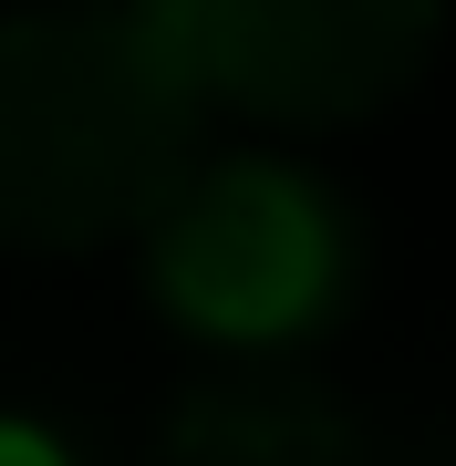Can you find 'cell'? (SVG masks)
Instances as JSON below:
<instances>
[{
  "label": "cell",
  "instance_id": "obj_4",
  "mask_svg": "<svg viewBox=\"0 0 456 466\" xmlns=\"http://www.w3.org/2000/svg\"><path fill=\"white\" fill-rule=\"evenodd\" d=\"M146 466H373V446L311 373L238 363L167 404Z\"/></svg>",
  "mask_w": 456,
  "mask_h": 466
},
{
  "label": "cell",
  "instance_id": "obj_5",
  "mask_svg": "<svg viewBox=\"0 0 456 466\" xmlns=\"http://www.w3.org/2000/svg\"><path fill=\"white\" fill-rule=\"evenodd\" d=\"M0 466H73V456L52 446L42 425H0Z\"/></svg>",
  "mask_w": 456,
  "mask_h": 466
},
{
  "label": "cell",
  "instance_id": "obj_1",
  "mask_svg": "<svg viewBox=\"0 0 456 466\" xmlns=\"http://www.w3.org/2000/svg\"><path fill=\"white\" fill-rule=\"evenodd\" d=\"M198 156V94L125 11L0 21V249H104L156 228Z\"/></svg>",
  "mask_w": 456,
  "mask_h": 466
},
{
  "label": "cell",
  "instance_id": "obj_3",
  "mask_svg": "<svg viewBox=\"0 0 456 466\" xmlns=\"http://www.w3.org/2000/svg\"><path fill=\"white\" fill-rule=\"evenodd\" d=\"M146 280L198 342L270 352L311 332L342 290V228L311 177L280 156H228V167H187V187L146 228Z\"/></svg>",
  "mask_w": 456,
  "mask_h": 466
},
{
  "label": "cell",
  "instance_id": "obj_2",
  "mask_svg": "<svg viewBox=\"0 0 456 466\" xmlns=\"http://www.w3.org/2000/svg\"><path fill=\"white\" fill-rule=\"evenodd\" d=\"M136 21L167 42L198 104L280 135H332L384 115L436 63L446 0H136Z\"/></svg>",
  "mask_w": 456,
  "mask_h": 466
}]
</instances>
